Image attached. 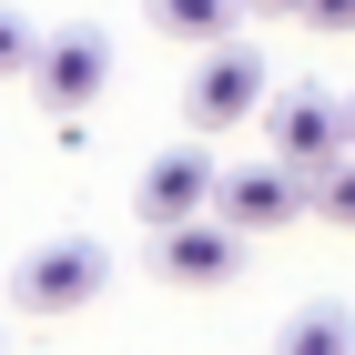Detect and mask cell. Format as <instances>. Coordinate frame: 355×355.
Here are the masks:
<instances>
[{
  "label": "cell",
  "mask_w": 355,
  "mask_h": 355,
  "mask_svg": "<svg viewBox=\"0 0 355 355\" xmlns=\"http://www.w3.org/2000/svg\"><path fill=\"white\" fill-rule=\"evenodd\" d=\"M304 214H325V223H345V234H355V153H335V163L304 173Z\"/></svg>",
  "instance_id": "obj_10"
},
{
  "label": "cell",
  "mask_w": 355,
  "mask_h": 355,
  "mask_svg": "<svg viewBox=\"0 0 355 355\" xmlns=\"http://www.w3.org/2000/svg\"><path fill=\"white\" fill-rule=\"evenodd\" d=\"M203 193H214V153H203V142H173V153L142 163L132 214H142V223H183V214H203Z\"/></svg>",
  "instance_id": "obj_7"
},
{
  "label": "cell",
  "mask_w": 355,
  "mask_h": 355,
  "mask_svg": "<svg viewBox=\"0 0 355 355\" xmlns=\"http://www.w3.org/2000/svg\"><path fill=\"white\" fill-rule=\"evenodd\" d=\"M345 153H355V102H345Z\"/></svg>",
  "instance_id": "obj_14"
},
{
  "label": "cell",
  "mask_w": 355,
  "mask_h": 355,
  "mask_svg": "<svg viewBox=\"0 0 355 355\" xmlns=\"http://www.w3.org/2000/svg\"><path fill=\"white\" fill-rule=\"evenodd\" d=\"M254 10H284V21H295V0H254Z\"/></svg>",
  "instance_id": "obj_13"
},
{
  "label": "cell",
  "mask_w": 355,
  "mask_h": 355,
  "mask_svg": "<svg viewBox=\"0 0 355 355\" xmlns=\"http://www.w3.org/2000/svg\"><path fill=\"white\" fill-rule=\"evenodd\" d=\"M142 21L163 31V41H223V31L244 21V0H142Z\"/></svg>",
  "instance_id": "obj_9"
},
{
  "label": "cell",
  "mask_w": 355,
  "mask_h": 355,
  "mask_svg": "<svg viewBox=\"0 0 355 355\" xmlns=\"http://www.w3.org/2000/svg\"><path fill=\"white\" fill-rule=\"evenodd\" d=\"M203 214H214V223H234V234H284V223L304 214V183H295L284 163H244V173H214Z\"/></svg>",
  "instance_id": "obj_6"
},
{
  "label": "cell",
  "mask_w": 355,
  "mask_h": 355,
  "mask_svg": "<svg viewBox=\"0 0 355 355\" xmlns=\"http://www.w3.org/2000/svg\"><path fill=\"white\" fill-rule=\"evenodd\" d=\"M264 92H274V71H264V51L254 41H203V71H193V132H244L254 112H264Z\"/></svg>",
  "instance_id": "obj_3"
},
{
  "label": "cell",
  "mask_w": 355,
  "mask_h": 355,
  "mask_svg": "<svg viewBox=\"0 0 355 355\" xmlns=\"http://www.w3.org/2000/svg\"><path fill=\"white\" fill-rule=\"evenodd\" d=\"M264 132H274V163L304 183L315 163H335V153H345V112H335L315 82H295V92H264Z\"/></svg>",
  "instance_id": "obj_4"
},
{
  "label": "cell",
  "mask_w": 355,
  "mask_h": 355,
  "mask_svg": "<svg viewBox=\"0 0 355 355\" xmlns=\"http://www.w3.org/2000/svg\"><path fill=\"white\" fill-rule=\"evenodd\" d=\"M295 21H304V31H325V41H335V31H355V0H295Z\"/></svg>",
  "instance_id": "obj_12"
},
{
  "label": "cell",
  "mask_w": 355,
  "mask_h": 355,
  "mask_svg": "<svg viewBox=\"0 0 355 355\" xmlns=\"http://www.w3.org/2000/svg\"><path fill=\"white\" fill-rule=\"evenodd\" d=\"M112 284V254L92 244V234H51V244H31L21 264H10V315H82L92 295Z\"/></svg>",
  "instance_id": "obj_1"
},
{
  "label": "cell",
  "mask_w": 355,
  "mask_h": 355,
  "mask_svg": "<svg viewBox=\"0 0 355 355\" xmlns=\"http://www.w3.org/2000/svg\"><path fill=\"white\" fill-rule=\"evenodd\" d=\"M31 41H41V31H31L21 10H0V82H21V71H31Z\"/></svg>",
  "instance_id": "obj_11"
},
{
  "label": "cell",
  "mask_w": 355,
  "mask_h": 355,
  "mask_svg": "<svg viewBox=\"0 0 355 355\" xmlns=\"http://www.w3.org/2000/svg\"><path fill=\"white\" fill-rule=\"evenodd\" d=\"M274 355H355V315H345L335 295L295 304V315H284V335H274Z\"/></svg>",
  "instance_id": "obj_8"
},
{
  "label": "cell",
  "mask_w": 355,
  "mask_h": 355,
  "mask_svg": "<svg viewBox=\"0 0 355 355\" xmlns=\"http://www.w3.org/2000/svg\"><path fill=\"white\" fill-rule=\"evenodd\" d=\"M153 274L163 284H234L244 274V234L234 223H214V214H183V223H153Z\"/></svg>",
  "instance_id": "obj_5"
},
{
  "label": "cell",
  "mask_w": 355,
  "mask_h": 355,
  "mask_svg": "<svg viewBox=\"0 0 355 355\" xmlns=\"http://www.w3.org/2000/svg\"><path fill=\"white\" fill-rule=\"evenodd\" d=\"M31 92H41V112H61V122H71V112H92L102 102V82H112V41L92 21H71V31H41V41H31V71H21Z\"/></svg>",
  "instance_id": "obj_2"
}]
</instances>
